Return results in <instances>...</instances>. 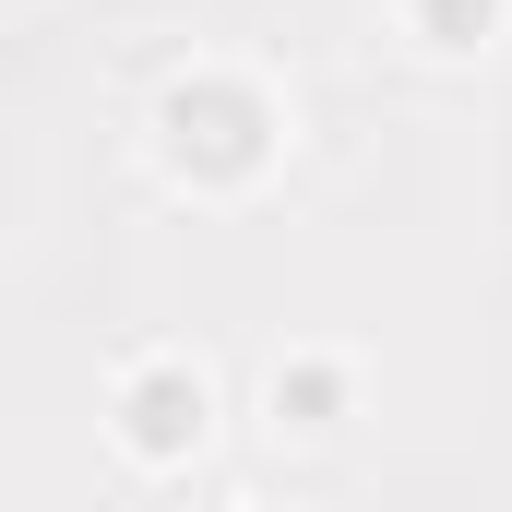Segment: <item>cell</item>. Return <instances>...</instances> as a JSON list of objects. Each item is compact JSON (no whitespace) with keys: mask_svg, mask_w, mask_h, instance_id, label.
Instances as JSON below:
<instances>
[{"mask_svg":"<svg viewBox=\"0 0 512 512\" xmlns=\"http://www.w3.org/2000/svg\"><path fill=\"white\" fill-rule=\"evenodd\" d=\"M143 155L191 203H251L262 179L286 167V96H274V72H251V60L167 72L155 108H143Z\"/></svg>","mask_w":512,"mask_h":512,"instance_id":"6da1fadb","label":"cell"},{"mask_svg":"<svg viewBox=\"0 0 512 512\" xmlns=\"http://www.w3.org/2000/svg\"><path fill=\"white\" fill-rule=\"evenodd\" d=\"M227 512H274V501H227Z\"/></svg>","mask_w":512,"mask_h":512,"instance_id":"5b68a950","label":"cell"},{"mask_svg":"<svg viewBox=\"0 0 512 512\" xmlns=\"http://www.w3.org/2000/svg\"><path fill=\"white\" fill-rule=\"evenodd\" d=\"M346 417H358V358L346 346H286L262 370V429L274 441H334Z\"/></svg>","mask_w":512,"mask_h":512,"instance_id":"3957f363","label":"cell"},{"mask_svg":"<svg viewBox=\"0 0 512 512\" xmlns=\"http://www.w3.org/2000/svg\"><path fill=\"white\" fill-rule=\"evenodd\" d=\"M108 453L131 477H191L215 453V358L191 346H131L108 370Z\"/></svg>","mask_w":512,"mask_h":512,"instance_id":"7a4b0ae2","label":"cell"},{"mask_svg":"<svg viewBox=\"0 0 512 512\" xmlns=\"http://www.w3.org/2000/svg\"><path fill=\"white\" fill-rule=\"evenodd\" d=\"M393 24H405L429 60H489L512 36V0H393Z\"/></svg>","mask_w":512,"mask_h":512,"instance_id":"277c9868","label":"cell"}]
</instances>
